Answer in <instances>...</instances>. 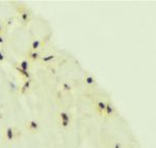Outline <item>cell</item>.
Returning a JSON list of instances; mask_svg holds the SVG:
<instances>
[{"instance_id": "1", "label": "cell", "mask_w": 156, "mask_h": 148, "mask_svg": "<svg viewBox=\"0 0 156 148\" xmlns=\"http://www.w3.org/2000/svg\"><path fill=\"white\" fill-rule=\"evenodd\" d=\"M57 122L62 129H69L72 125V116L67 111H59L57 112Z\"/></svg>"}, {"instance_id": "2", "label": "cell", "mask_w": 156, "mask_h": 148, "mask_svg": "<svg viewBox=\"0 0 156 148\" xmlns=\"http://www.w3.org/2000/svg\"><path fill=\"white\" fill-rule=\"evenodd\" d=\"M17 13H18V16L20 21L22 22L24 25H27L31 20V12L29 11L28 7L25 5H19L17 9Z\"/></svg>"}, {"instance_id": "3", "label": "cell", "mask_w": 156, "mask_h": 148, "mask_svg": "<svg viewBox=\"0 0 156 148\" xmlns=\"http://www.w3.org/2000/svg\"><path fill=\"white\" fill-rule=\"evenodd\" d=\"M25 129L30 134H36L40 129V122L37 119H29L25 122Z\"/></svg>"}, {"instance_id": "4", "label": "cell", "mask_w": 156, "mask_h": 148, "mask_svg": "<svg viewBox=\"0 0 156 148\" xmlns=\"http://www.w3.org/2000/svg\"><path fill=\"white\" fill-rule=\"evenodd\" d=\"M4 138L7 142H14L18 138V132L12 126H7L4 130Z\"/></svg>"}, {"instance_id": "5", "label": "cell", "mask_w": 156, "mask_h": 148, "mask_svg": "<svg viewBox=\"0 0 156 148\" xmlns=\"http://www.w3.org/2000/svg\"><path fill=\"white\" fill-rule=\"evenodd\" d=\"M115 115V107L114 103L112 101H106L105 102V113H104V117L106 118H112Z\"/></svg>"}, {"instance_id": "6", "label": "cell", "mask_w": 156, "mask_h": 148, "mask_svg": "<svg viewBox=\"0 0 156 148\" xmlns=\"http://www.w3.org/2000/svg\"><path fill=\"white\" fill-rule=\"evenodd\" d=\"M44 53H42L41 51H32V50H28L27 51V60L30 63H39L40 59L42 57V56Z\"/></svg>"}, {"instance_id": "7", "label": "cell", "mask_w": 156, "mask_h": 148, "mask_svg": "<svg viewBox=\"0 0 156 148\" xmlns=\"http://www.w3.org/2000/svg\"><path fill=\"white\" fill-rule=\"evenodd\" d=\"M55 57H56V56H55L54 53H45V54H43L42 57L40 59L39 63H41L43 65L49 64V63H51L52 61H54Z\"/></svg>"}, {"instance_id": "8", "label": "cell", "mask_w": 156, "mask_h": 148, "mask_svg": "<svg viewBox=\"0 0 156 148\" xmlns=\"http://www.w3.org/2000/svg\"><path fill=\"white\" fill-rule=\"evenodd\" d=\"M105 102L106 101H103V100H98L95 103V109H96V112L100 116L104 117V113H105Z\"/></svg>"}, {"instance_id": "9", "label": "cell", "mask_w": 156, "mask_h": 148, "mask_svg": "<svg viewBox=\"0 0 156 148\" xmlns=\"http://www.w3.org/2000/svg\"><path fill=\"white\" fill-rule=\"evenodd\" d=\"M30 85H31V79H26L24 80V82L22 84V86L19 88V93L21 95L27 94V92L30 90Z\"/></svg>"}, {"instance_id": "10", "label": "cell", "mask_w": 156, "mask_h": 148, "mask_svg": "<svg viewBox=\"0 0 156 148\" xmlns=\"http://www.w3.org/2000/svg\"><path fill=\"white\" fill-rule=\"evenodd\" d=\"M44 45V42L40 39H36L31 42L30 44V48L29 50H32V51H40V48Z\"/></svg>"}, {"instance_id": "11", "label": "cell", "mask_w": 156, "mask_h": 148, "mask_svg": "<svg viewBox=\"0 0 156 148\" xmlns=\"http://www.w3.org/2000/svg\"><path fill=\"white\" fill-rule=\"evenodd\" d=\"M15 69H16V71L18 72V73L21 75L23 78L26 80V79H31V74H30V71H25V70H22L21 68H19L18 66H15Z\"/></svg>"}, {"instance_id": "12", "label": "cell", "mask_w": 156, "mask_h": 148, "mask_svg": "<svg viewBox=\"0 0 156 148\" xmlns=\"http://www.w3.org/2000/svg\"><path fill=\"white\" fill-rule=\"evenodd\" d=\"M17 66H18L19 68H21L22 70H25V71H30V62L27 59L20 61L18 64H17Z\"/></svg>"}, {"instance_id": "13", "label": "cell", "mask_w": 156, "mask_h": 148, "mask_svg": "<svg viewBox=\"0 0 156 148\" xmlns=\"http://www.w3.org/2000/svg\"><path fill=\"white\" fill-rule=\"evenodd\" d=\"M83 82L87 86H95L96 85V79H95L94 76L90 74H84L83 76Z\"/></svg>"}, {"instance_id": "14", "label": "cell", "mask_w": 156, "mask_h": 148, "mask_svg": "<svg viewBox=\"0 0 156 148\" xmlns=\"http://www.w3.org/2000/svg\"><path fill=\"white\" fill-rule=\"evenodd\" d=\"M5 22L3 20H0V34H5Z\"/></svg>"}, {"instance_id": "15", "label": "cell", "mask_w": 156, "mask_h": 148, "mask_svg": "<svg viewBox=\"0 0 156 148\" xmlns=\"http://www.w3.org/2000/svg\"><path fill=\"white\" fill-rule=\"evenodd\" d=\"M5 62V53H4L3 49L0 47V64H3Z\"/></svg>"}, {"instance_id": "16", "label": "cell", "mask_w": 156, "mask_h": 148, "mask_svg": "<svg viewBox=\"0 0 156 148\" xmlns=\"http://www.w3.org/2000/svg\"><path fill=\"white\" fill-rule=\"evenodd\" d=\"M112 148H125L124 146H123L122 143L120 142H115L114 144H112Z\"/></svg>"}, {"instance_id": "17", "label": "cell", "mask_w": 156, "mask_h": 148, "mask_svg": "<svg viewBox=\"0 0 156 148\" xmlns=\"http://www.w3.org/2000/svg\"><path fill=\"white\" fill-rule=\"evenodd\" d=\"M5 43V36L4 34H0V47H2Z\"/></svg>"}, {"instance_id": "18", "label": "cell", "mask_w": 156, "mask_h": 148, "mask_svg": "<svg viewBox=\"0 0 156 148\" xmlns=\"http://www.w3.org/2000/svg\"><path fill=\"white\" fill-rule=\"evenodd\" d=\"M62 89L65 90V91H71V89H72V87L70 86L69 84H67V82H65L64 85H62Z\"/></svg>"}]
</instances>
